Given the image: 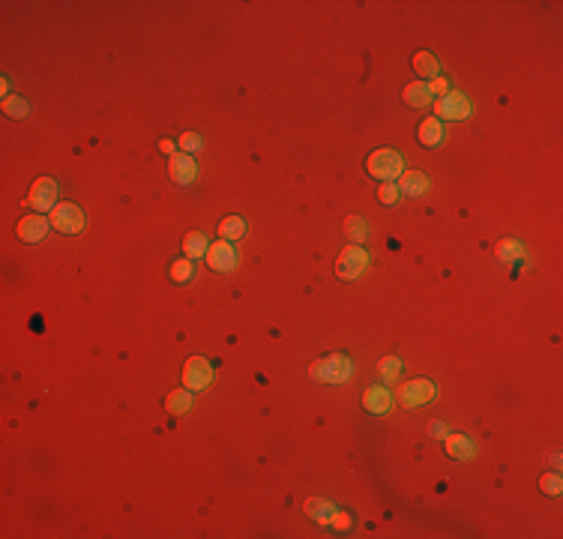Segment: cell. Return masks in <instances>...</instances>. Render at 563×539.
Returning a JSON list of instances; mask_svg holds the SVG:
<instances>
[{"instance_id": "6da1fadb", "label": "cell", "mask_w": 563, "mask_h": 539, "mask_svg": "<svg viewBox=\"0 0 563 539\" xmlns=\"http://www.w3.org/2000/svg\"><path fill=\"white\" fill-rule=\"evenodd\" d=\"M366 171L372 174L374 180L393 183V180H398L405 174V156L398 153V150L381 147V150H374V153L366 159Z\"/></svg>"}, {"instance_id": "7a4b0ae2", "label": "cell", "mask_w": 563, "mask_h": 539, "mask_svg": "<svg viewBox=\"0 0 563 539\" xmlns=\"http://www.w3.org/2000/svg\"><path fill=\"white\" fill-rule=\"evenodd\" d=\"M309 374L321 384H345L348 378L354 374V360L345 357V354H330V357H321L309 366Z\"/></svg>"}, {"instance_id": "3957f363", "label": "cell", "mask_w": 563, "mask_h": 539, "mask_svg": "<svg viewBox=\"0 0 563 539\" xmlns=\"http://www.w3.org/2000/svg\"><path fill=\"white\" fill-rule=\"evenodd\" d=\"M366 270H369V252H366V249L357 246V243L345 246L339 261H336V276L345 279V282H351V279H360Z\"/></svg>"}, {"instance_id": "277c9868", "label": "cell", "mask_w": 563, "mask_h": 539, "mask_svg": "<svg viewBox=\"0 0 563 539\" xmlns=\"http://www.w3.org/2000/svg\"><path fill=\"white\" fill-rule=\"evenodd\" d=\"M213 378H216V372H213L210 360H204V357H189V360H186V366H183V386H186V390H192V393L210 390Z\"/></svg>"}, {"instance_id": "5b68a950", "label": "cell", "mask_w": 563, "mask_h": 539, "mask_svg": "<svg viewBox=\"0 0 563 539\" xmlns=\"http://www.w3.org/2000/svg\"><path fill=\"white\" fill-rule=\"evenodd\" d=\"M432 105H434V111H437V120H465V117H470V102H468V96L458 93V90L444 93L441 99H434Z\"/></svg>"}, {"instance_id": "8992f818", "label": "cell", "mask_w": 563, "mask_h": 539, "mask_svg": "<svg viewBox=\"0 0 563 539\" xmlns=\"http://www.w3.org/2000/svg\"><path fill=\"white\" fill-rule=\"evenodd\" d=\"M434 384L425 381V378H417V381H405L402 386H398V402H402L405 408H422L429 405L434 398Z\"/></svg>"}, {"instance_id": "52a82bcc", "label": "cell", "mask_w": 563, "mask_h": 539, "mask_svg": "<svg viewBox=\"0 0 563 539\" xmlns=\"http://www.w3.org/2000/svg\"><path fill=\"white\" fill-rule=\"evenodd\" d=\"M48 219H52V228L64 231V234H78V231L84 228V213H81V207H78V204H69V201L57 204Z\"/></svg>"}, {"instance_id": "ba28073f", "label": "cell", "mask_w": 563, "mask_h": 539, "mask_svg": "<svg viewBox=\"0 0 563 539\" xmlns=\"http://www.w3.org/2000/svg\"><path fill=\"white\" fill-rule=\"evenodd\" d=\"M28 201L36 213H48L57 207V180L54 177H40L33 186H30V195Z\"/></svg>"}, {"instance_id": "9c48e42d", "label": "cell", "mask_w": 563, "mask_h": 539, "mask_svg": "<svg viewBox=\"0 0 563 539\" xmlns=\"http://www.w3.org/2000/svg\"><path fill=\"white\" fill-rule=\"evenodd\" d=\"M207 264L210 270L216 273H231L237 267V249L228 240H219V243H210L207 249Z\"/></svg>"}, {"instance_id": "30bf717a", "label": "cell", "mask_w": 563, "mask_h": 539, "mask_svg": "<svg viewBox=\"0 0 563 539\" xmlns=\"http://www.w3.org/2000/svg\"><path fill=\"white\" fill-rule=\"evenodd\" d=\"M48 228H52V219H45L42 213H36V216L18 219L16 234H18V240H24V243H40L42 237L48 234Z\"/></svg>"}, {"instance_id": "8fae6325", "label": "cell", "mask_w": 563, "mask_h": 539, "mask_svg": "<svg viewBox=\"0 0 563 539\" xmlns=\"http://www.w3.org/2000/svg\"><path fill=\"white\" fill-rule=\"evenodd\" d=\"M168 174L174 177V183L189 186V183H195V177H198V165H195V159H192L189 153H174L171 162H168Z\"/></svg>"}, {"instance_id": "7c38bea8", "label": "cell", "mask_w": 563, "mask_h": 539, "mask_svg": "<svg viewBox=\"0 0 563 539\" xmlns=\"http://www.w3.org/2000/svg\"><path fill=\"white\" fill-rule=\"evenodd\" d=\"M362 408H366L372 417H384V413H390V408H393V396H390V390L386 386H369L366 393H362Z\"/></svg>"}, {"instance_id": "4fadbf2b", "label": "cell", "mask_w": 563, "mask_h": 539, "mask_svg": "<svg viewBox=\"0 0 563 539\" xmlns=\"http://www.w3.org/2000/svg\"><path fill=\"white\" fill-rule=\"evenodd\" d=\"M444 446H446L449 458H456V461H468L477 456V444H473V437H468V434H446Z\"/></svg>"}, {"instance_id": "5bb4252c", "label": "cell", "mask_w": 563, "mask_h": 539, "mask_svg": "<svg viewBox=\"0 0 563 539\" xmlns=\"http://www.w3.org/2000/svg\"><path fill=\"white\" fill-rule=\"evenodd\" d=\"M396 186H398V192H405L408 198H420V195H425V189H429V180H425L422 171H405Z\"/></svg>"}, {"instance_id": "9a60e30c", "label": "cell", "mask_w": 563, "mask_h": 539, "mask_svg": "<svg viewBox=\"0 0 563 539\" xmlns=\"http://www.w3.org/2000/svg\"><path fill=\"white\" fill-rule=\"evenodd\" d=\"M303 509H306V516L312 521H318V524H330L333 521V512H336V507L330 504L327 497H309L306 504H303Z\"/></svg>"}, {"instance_id": "2e32d148", "label": "cell", "mask_w": 563, "mask_h": 539, "mask_svg": "<svg viewBox=\"0 0 563 539\" xmlns=\"http://www.w3.org/2000/svg\"><path fill=\"white\" fill-rule=\"evenodd\" d=\"M402 99H405L410 108H425V105L434 102V96H432V90H429V84H425V81L408 84L405 90H402Z\"/></svg>"}, {"instance_id": "e0dca14e", "label": "cell", "mask_w": 563, "mask_h": 539, "mask_svg": "<svg viewBox=\"0 0 563 539\" xmlns=\"http://www.w3.org/2000/svg\"><path fill=\"white\" fill-rule=\"evenodd\" d=\"M417 138H420V144H425V147L441 144V141H444V126H441V120H437V117H425V120L420 123V129H417Z\"/></svg>"}, {"instance_id": "ac0fdd59", "label": "cell", "mask_w": 563, "mask_h": 539, "mask_svg": "<svg viewBox=\"0 0 563 539\" xmlns=\"http://www.w3.org/2000/svg\"><path fill=\"white\" fill-rule=\"evenodd\" d=\"M207 249H210V240L201 234V231H189L183 237V252H186V258H207Z\"/></svg>"}, {"instance_id": "d6986e66", "label": "cell", "mask_w": 563, "mask_h": 539, "mask_svg": "<svg viewBox=\"0 0 563 539\" xmlns=\"http://www.w3.org/2000/svg\"><path fill=\"white\" fill-rule=\"evenodd\" d=\"M165 408H168V413H174V417H183V413H189V408H192V390H174L168 398H165Z\"/></svg>"}, {"instance_id": "ffe728a7", "label": "cell", "mask_w": 563, "mask_h": 539, "mask_svg": "<svg viewBox=\"0 0 563 539\" xmlns=\"http://www.w3.org/2000/svg\"><path fill=\"white\" fill-rule=\"evenodd\" d=\"M437 69H441V66H437V57L432 54V52H417L414 54V72L420 75V78H437Z\"/></svg>"}, {"instance_id": "44dd1931", "label": "cell", "mask_w": 563, "mask_h": 539, "mask_svg": "<svg viewBox=\"0 0 563 539\" xmlns=\"http://www.w3.org/2000/svg\"><path fill=\"white\" fill-rule=\"evenodd\" d=\"M524 246L518 240H500L497 243V258L506 261V264H518V261H524Z\"/></svg>"}, {"instance_id": "7402d4cb", "label": "cell", "mask_w": 563, "mask_h": 539, "mask_svg": "<svg viewBox=\"0 0 563 539\" xmlns=\"http://www.w3.org/2000/svg\"><path fill=\"white\" fill-rule=\"evenodd\" d=\"M219 234H222V240H240V237L246 234V222L240 219V216H228V219H222V225H219Z\"/></svg>"}, {"instance_id": "603a6c76", "label": "cell", "mask_w": 563, "mask_h": 539, "mask_svg": "<svg viewBox=\"0 0 563 539\" xmlns=\"http://www.w3.org/2000/svg\"><path fill=\"white\" fill-rule=\"evenodd\" d=\"M345 237L351 243H366V237H369V228H366V222H362L360 216H348L345 219Z\"/></svg>"}, {"instance_id": "cb8c5ba5", "label": "cell", "mask_w": 563, "mask_h": 539, "mask_svg": "<svg viewBox=\"0 0 563 539\" xmlns=\"http://www.w3.org/2000/svg\"><path fill=\"white\" fill-rule=\"evenodd\" d=\"M402 369H405V362L398 360V357H384V360L378 362V372H381L384 381H396L398 374H402Z\"/></svg>"}, {"instance_id": "d4e9b609", "label": "cell", "mask_w": 563, "mask_h": 539, "mask_svg": "<svg viewBox=\"0 0 563 539\" xmlns=\"http://www.w3.org/2000/svg\"><path fill=\"white\" fill-rule=\"evenodd\" d=\"M4 114H9V117H28V114H30L28 99H21V96H6V99H4Z\"/></svg>"}, {"instance_id": "484cf974", "label": "cell", "mask_w": 563, "mask_h": 539, "mask_svg": "<svg viewBox=\"0 0 563 539\" xmlns=\"http://www.w3.org/2000/svg\"><path fill=\"white\" fill-rule=\"evenodd\" d=\"M195 276V267H192V258H180L171 264V279L174 282H189Z\"/></svg>"}, {"instance_id": "4316f807", "label": "cell", "mask_w": 563, "mask_h": 539, "mask_svg": "<svg viewBox=\"0 0 563 539\" xmlns=\"http://www.w3.org/2000/svg\"><path fill=\"white\" fill-rule=\"evenodd\" d=\"M398 195H402V192H398V186H396V183H381V189H378V201L390 207V204H396V201H398Z\"/></svg>"}, {"instance_id": "83f0119b", "label": "cell", "mask_w": 563, "mask_h": 539, "mask_svg": "<svg viewBox=\"0 0 563 539\" xmlns=\"http://www.w3.org/2000/svg\"><path fill=\"white\" fill-rule=\"evenodd\" d=\"M540 488H543L545 494H560L563 482H560V476H557V473H545L543 480H540Z\"/></svg>"}, {"instance_id": "f1b7e54d", "label": "cell", "mask_w": 563, "mask_h": 539, "mask_svg": "<svg viewBox=\"0 0 563 539\" xmlns=\"http://www.w3.org/2000/svg\"><path fill=\"white\" fill-rule=\"evenodd\" d=\"M180 147L192 156L195 150H201V135H198V132H183V135H180Z\"/></svg>"}, {"instance_id": "f546056e", "label": "cell", "mask_w": 563, "mask_h": 539, "mask_svg": "<svg viewBox=\"0 0 563 539\" xmlns=\"http://www.w3.org/2000/svg\"><path fill=\"white\" fill-rule=\"evenodd\" d=\"M425 84H429V90H432V96H437V99H441L444 93H449V84H446L444 78H432V81H425Z\"/></svg>"}, {"instance_id": "4dcf8cb0", "label": "cell", "mask_w": 563, "mask_h": 539, "mask_svg": "<svg viewBox=\"0 0 563 539\" xmlns=\"http://www.w3.org/2000/svg\"><path fill=\"white\" fill-rule=\"evenodd\" d=\"M330 524H336V528H342V531H345L348 524H351V519H348L345 512H333V521H330Z\"/></svg>"}, {"instance_id": "1f68e13d", "label": "cell", "mask_w": 563, "mask_h": 539, "mask_svg": "<svg viewBox=\"0 0 563 539\" xmlns=\"http://www.w3.org/2000/svg\"><path fill=\"white\" fill-rule=\"evenodd\" d=\"M432 434H437V437H446V434H449V429H446L444 422H437V420H434V422H432Z\"/></svg>"}, {"instance_id": "d6a6232c", "label": "cell", "mask_w": 563, "mask_h": 539, "mask_svg": "<svg viewBox=\"0 0 563 539\" xmlns=\"http://www.w3.org/2000/svg\"><path fill=\"white\" fill-rule=\"evenodd\" d=\"M159 150H162V153H171L174 144H171V141H159Z\"/></svg>"}]
</instances>
